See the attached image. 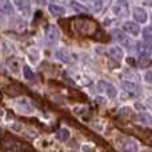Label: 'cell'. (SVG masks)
Instances as JSON below:
<instances>
[{
  "instance_id": "d4e9b609",
  "label": "cell",
  "mask_w": 152,
  "mask_h": 152,
  "mask_svg": "<svg viewBox=\"0 0 152 152\" xmlns=\"http://www.w3.org/2000/svg\"><path fill=\"white\" fill-rule=\"evenodd\" d=\"M140 120L144 123V121H147V123H150V113H142L140 115Z\"/></svg>"
},
{
  "instance_id": "f1b7e54d",
  "label": "cell",
  "mask_w": 152,
  "mask_h": 152,
  "mask_svg": "<svg viewBox=\"0 0 152 152\" xmlns=\"http://www.w3.org/2000/svg\"><path fill=\"white\" fill-rule=\"evenodd\" d=\"M143 152H151V151H148V150H145V151H143Z\"/></svg>"
},
{
  "instance_id": "9a60e30c",
  "label": "cell",
  "mask_w": 152,
  "mask_h": 152,
  "mask_svg": "<svg viewBox=\"0 0 152 152\" xmlns=\"http://www.w3.org/2000/svg\"><path fill=\"white\" fill-rule=\"evenodd\" d=\"M151 64V53L150 52H144V53H140L139 56V66L140 67H148Z\"/></svg>"
},
{
  "instance_id": "52a82bcc",
  "label": "cell",
  "mask_w": 152,
  "mask_h": 152,
  "mask_svg": "<svg viewBox=\"0 0 152 152\" xmlns=\"http://www.w3.org/2000/svg\"><path fill=\"white\" fill-rule=\"evenodd\" d=\"M108 55L113 59V60H118V61H121L124 58V52L120 47H111L108 50Z\"/></svg>"
},
{
  "instance_id": "6da1fadb",
  "label": "cell",
  "mask_w": 152,
  "mask_h": 152,
  "mask_svg": "<svg viewBox=\"0 0 152 152\" xmlns=\"http://www.w3.org/2000/svg\"><path fill=\"white\" fill-rule=\"evenodd\" d=\"M75 24V29L80 35H91L96 29V24L88 19H79V20H76Z\"/></svg>"
},
{
  "instance_id": "ffe728a7",
  "label": "cell",
  "mask_w": 152,
  "mask_h": 152,
  "mask_svg": "<svg viewBox=\"0 0 152 152\" xmlns=\"http://www.w3.org/2000/svg\"><path fill=\"white\" fill-rule=\"evenodd\" d=\"M71 7L74 8L76 12H80V13H86V12H88V11H87V8H84V7H81V5H79L76 1H71Z\"/></svg>"
},
{
  "instance_id": "8992f818",
  "label": "cell",
  "mask_w": 152,
  "mask_h": 152,
  "mask_svg": "<svg viewBox=\"0 0 152 152\" xmlns=\"http://www.w3.org/2000/svg\"><path fill=\"white\" fill-rule=\"evenodd\" d=\"M123 28H124V31L131 34L132 36H137L140 34V27L137 26V23H134V21H129V20L126 21L123 24Z\"/></svg>"
},
{
  "instance_id": "44dd1931",
  "label": "cell",
  "mask_w": 152,
  "mask_h": 152,
  "mask_svg": "<svg viewBox=\"0 0 152 152\" xmlns=\"http://www.w3.org/2000/svg\"><path fill=\"white\" fill-rule=\"evenodd\" d=\"M8 66H10V68L12 69V71H18L19 69V61L18 60H15V59H11L10 61H8Z\"/></svg>"
},
{
  "instance_id": "7c38bea8",
  "label": "cell",
  "mask_w": 152,
  "mask_h": 152,
  "mask_svg": "<svg viewBox=\"0 0 152 152\" xmlns=\"http://www.w3.org/2000/svg\"><path fill=\"white\" fill-rule=\"evenodd\" d=\"M121 151L123 152H137V144L134 140H126L121 144Z\"/></svg>"
},
{
  "instance_id": "484cf974",
  "label": "cell",
  "mask_w": 152,
  "mask_h": 152,
  "mask_svg": "<svg viewBox=\"0 0 152 152\" xmlns=\"http://www.w3.org/2000/svg\"><path fill=\"white\" fill-rule=\"evenodd\" d=\"M51 1H52V0H36V3L40 5H47V4H50Z\"/></svg>"
},
{
  "instance_id": "7a4b0ae2",
  "label": "cell",
  "mask_w": 152,
  "mask_h": 152,
  "mask_svg": "<svg viewBox=\"0 0 152 152\" xmlns=\"http://www.w3.org/2000/svg\"><path fill=\"white\" fill-rule=\"evenodd\" d=\"M44 39H45V43H47L50 47H55L59 43V39H60V32H59L58 27L53 26V24L48 26V28L45 29Z\"/></svg>"
},
{
  "instance_id": "e0dca14e",
  "label": "cell",
  "mask_w": 152,
  "mask_h": 152,
  "mask_svg": "<svg viewBox=\"0 0 152 152\" xmlns=\"http://www.w3.org/2000/svg\"><path fill=\"white\" fill-rule=\"evenodd\" d=\"M23 75H24V77H26L27 80H34V79H35L34 71H32L28 66H24L23 67Z\"/></svg>"
},
{
  "instance_id": "7402d4cb",
  "label": "cell",
  "mask_w": 152,
  "mask_h": 152,
  "mask_svg": "<svg viewBox=\"0 0 152 152\" xmlns=\"http://www.w3.org/2000/svg\"><path fill=\"white\" fill-rule=\"evenodd\" d=\"M0 8H1V11H4V12H8V13L12 12V5H11L8 1H5V3H3V4H0Z\"/></svg>"
},
{
  "instance_id": "5bb4252c",
  "label": "cell",
  "mask_w": 152,
  "mask_h": 152,
  "mask_svg": "<svg viewBox=\"0 0 152 152\" xmlns=\"http://www.w3.org/2000/svg\"><path fill=\"white\" fill-rule=\"evenodd\" d=\"M56 58H58L59 60L64 61V63H72V61H74L72 55L68 53L67 51H59V52H56Z\"/></svg>"
},
{
  "instance_id": "30bf717a",
  "label": "cell",
  "mask_w": 152,
  "mask_h": 152,
  "mask_svg": "<svg viewBox=\"0 0 152 152\" xmlns=\"http://www.w3.org/2000/svg\"><path fill=\"white\" fill-rule=\"evenodd\" d=\"M121 87L126 92H128L129 95H136L137 91H139V87H137L136 83H132V81H123L121 83Z\"/></svg>"
},
{
  "instance_id": "603a6c76",
  "label": "cell",
  "mask_w": 152,
  "mask_h": 152,
  "mask_svg": "<svg viewBox=\"0 0 152 152\" xmlns=\"http://www.w3.org/2000/svg\"><path fill=\"white\" fill-rule=\"evenodd\" d=\"M132 112V110L129 107H123L120 111H119V115L120 116H129Z\"/></svg>"
},
{
  "instance_id": "3957f363",
  "label": "cell",
  "mask_w": 152,
  "mask_h": 152,
  "mask_svg": "<svg viewBox=\"0 0 152 152\" xmlns=\"http://www.w3.org/2000/svg\"><path fill=\"white\" fill-rule=\"evenodd\" d=\"M111 35L113 36V39H115L116 42H119L120 44H123L124 47H127V48L132 47V40L129 39V37L127 36L123 31H121V29H112Z\"/></svg>"
},
{
  "instance_id": "8fae6325",
  "label": "cell",
  "mask_w": 152,
  "mask_h": 152,
  "mask_svg": "<svg viewBox=\"0 0 152 152\" xmlns=\"http://www.w3.org/2000/svg\"><path fill=\"white\" fill-rule=\"evenodd\" d=\"M69 137H71V132H69V129H67V128H61L56 132V139L61 143L68 142Z\"/></svg>"
},
{
  "instance_id": "cb8c5ba5",
  "label": "cell",
  "mask_w": 152,
  "mask_h": 152,
  "mask_svg": "<svg viewBox=\"0 0 152 152\" xmlns=\"http://www.w3.org/2000/svg\"><path fill=\"white\" fill-rule=\"evenodd\" d=\"M20 104L23 105L24 108H26V111H27V112H32V107H31V105H28V103H27L26 100H21V102H20Z\"/></svg>"
},
{
  "instance_id": "4316f807",
  "label": "cell",
  "mask_w": 152,
  "mask_h": 152,
  "mask_svg": "<svg viewBox=\"0 0 152 152\" xmlns=\"http://www.w3.org/2000/svg\"><path fill=\"white\" fill-rule=\"evenodd\" d=\"M145 83H148V84L151 83V72L150 71L145 74Z\"/></svg>"
},
{
  "instance_id": "ac0fdd59",
  "label": "cell",
  "mask_w": 152,
  "mask_h": 152,
  "mask_svg": "<svg viewBox=\"0 0 152 152\" xmlns=\"http://www.w3.org/2000/svg\"><path fill=\"white\" fill-rule=\"evenodd\" d=\"M5 92H7L10 96H18L19 94H20V89H19V87H15V86H8L7 88H5Z\"/></svg>"
},
{
  "instance_id": "83f0119b",
  "label": "cell",
  "mask_w": 152,
  "mask_h": 152,
  "mask_svg": "<svg viewBox=\"0 0 152 152\" xmlns=\"http://www.w3.org/2000/svg\"><path fill=\"white\" fill-rule=\"evenodd\" d=\"M1 115H3V111H1V110H0V116H1Z\"/></svg>"
},
{
  "instance_id": "2e32d148",
  "label": "cell",
  "mask_w": 152,
  "mask_h": 152,
  "mask_svg": "<svg viewBox=\"0 0 152 152\" xmlns=\"http://www.w3.org/2000/svg\"><path fill=\"white\" fill-rule=\"evenodd\" d=\"M50 12H51V15H53V16H63L64 13H66V10H64L63 7H60V5H58V4H51L50 5Z\"/></svg>"
},
{
  "instance_id": "9c48e42d",
  "label": "cell",
  "mask_w": 152,
  "mask_h": 152,
  "mask_svg": "<svg viewBox=\"0 0 152 152\" xmlns=\"http://www.w3.org/2000/svg\"><path fill=\"white\" fill-rule=\"evenodd\" d=\"M15 4L24 15H28L31 12V3H29V0H16Z\"/></svg>"
},
{
  "instance_id": "277c9868",
  "label": "cell",
  "mask_w": 152,
  "mask_h": 152,
  "mask_svg": "<svg viewBox=\"0 0 152 152\" xmlns=\"http://www.w3.org/2000/svg\"><path fill=\"white\" fill-rule=\"evenodd\" d=\"M97 88H99L100 92L105 94L108 97H111V99L116 97V95H118V91H116L115 87H113L112 84L104 81V80H102V81H99V83H97Z\"/></svg>"
},
{
  "instance_id": "ba28073f",
  "label": "cell",
  "mask_w": 152,
  "mask_h": 152,
  "mask_svg": "<svg viewBox=\"0 0 152 152\" xmlns=\"http://www.w3.org/2000/svg\"><path fill=\"white\" fill-rule=\"evenodd\" d=\"M132 13H134V18L137 23H145L147 21V12L143 8H134Z\"/></svg>"
},
{
  "instance_id": "d6986e66",
  "label": "cell",
  "mask_w": 152,
  "mask_h": 152,
  "mask_svg": "<svg viewBox=\"0 0 152 152\" xmlns=\"http://www.w3.org/2000/svg\"><path fill=\"white\" fill-rule=\"evenodd\" d=\"M143 39H144L148 44L151 43V27H145V28L143 29Z\"/></svg>"
},
{
  "instance_id": "f546056e",
  "label": "cell",
  "mask_w": 152,
  "mask_h": 152,
  "mask_svg": "<svg viewBox=\"0 0 152 152\" xmlns=\"http://www.w3.org/2000/svg\"><path fill=\"white\" fill-rule=\"evenodd\" d=\"M83 1H87V0H83Z\"/></svg>"
},
{
  "instance_id": "5b68a950",
  "label": "cell",
  "mask_w": 152,
  "mask_h": 152,
  "mask_svg": "<svg viewBox=\"0 0 152 152\" xmlns=\"http://www.w3.org/2000/svg\"><path fill=\"white\" fill-rule=\"evenodd\" d=\"M113 13L119 18H126L129 15V8L126 0H118V3L113 5Z\"/></svg>"
},
{
  "instance_id": "4fadbf2b",
  "label": "cell",
  "mask_w": 152,
  "mask_h": 152,
  "mask_svg": "<svg viewBox=\"0 0 152 152\" xmlns=\"http://www.w3.org/2000/svg\"><path fill=\"white\" fill-rule=\"evenodd\" d=\"M103 8V1L102 0H91L88 4L87 11H91V12H100Z\"/></svg>"
}]
</instances>
